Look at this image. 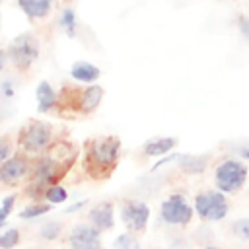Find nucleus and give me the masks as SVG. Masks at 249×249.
<instances>
[{"instance_id": "nucleus-12", "label": "nucleus", "mask_w": 249, "mask_h": 249, "mask_svg": "<svg viewBox=\"0 0 249 249\" xmlns=\"http://www.w3.org/2000/svg\"><path fill=\"white\" fill-rule=\"evenodd\" d=\"M101 99H103V88L97 84H89L80 91V101H78L80 113H93L99 107Z\"/></svg>"}, {"instance_id": "nucleus-32", "label": "nucleus", "mask_w": 249, "mask_h": 249, "mask_svg": "<svg viewBox=\"0 0 249 249\" xmlns=\"http://www.w3.org/2000/svg\"><path fill=\"white\" fill-rule=\"evenodd\" d=\"M2 4H4V0H0V6H2Z\"/></svg>"}, {"instance_id": "nucleus-22", "label": "nucleus", "mask_w": 249, "mask_h": 249, "mask_svg": "<svg viewBox=\"0 0 249 249\" xmlns=\"http://www.w3.org/2000/svg\"><path fill=\"white\" fill-rule=\"evenodd\" d=\"M49 210H51V204H47V200L45 202H31L19 212V218L21 220H33V218H39V216L47 214Z\"/></svg>"}, {"instance_id": "nucleus-31", "label": "nucleus", "mask_w": 249, "mask_h": 249, "mask_svg": "<svg viewBox=\"0 0 249 249\" xmlns=\"http://www.w3.org/2000/svg\"><path fill=\"white\" fill-rule=\"evenodd\" d=\"M0 29H2V16H0Z\"/></svg>"}, {"instance_id": "nucleus-17", "label": "nucleus", "mask_w": 249, "mask_h": 249, "mask_svg": "<svg viewBox=\"0 0 249 249\" xmlns=\"http://www.w3.org/2000/svg\"><path fill=\"white\" fill-rule=\"evenodd\" d=\"M45 154H49L51 158H54L56 161H60V163H64L66 167L72 163V160H74V148L68 144V142H54V144H51L49 148H47V152Z\"/></svg>"}, {"instance_id": "nucleus-14", "label": "nucleus", "mask_w": 249, "mask_h": 249, "mask_svg": "<svg viewBox=\"0 0 249 249\" xmlns=\"http://www.w3.org/2000/svg\"><path fill=\"white\" fill-rule=\"evenodd\" d=\"M18 6L29 19H43L51 14L53 0H18Z\"/></svg>"}, {"instance_id": "nucleus-27", "label": "nucleus", "mask_w": 249, "mask_h": 249, "mask_svg": "<svg viewBox=\"0 0 249 249\" xmlns=\"http://www.w3.org/2000/svg\"><path fill=\"white\" fill-rule=\"evenodd\" d=\"M12 150H14V142L10 136H2L0 138V165L12 156Z\"/></svg>"}, {"instance_id": "nucleus-30", "label": "nucleus", "mask_w": 249, "mask_h": 249, "mask_svg": "<svg viewBox=\"0 0 249 249\" xmlns=\"http://www.w3.org/2000/svg\"><path fill=\"white\" fill-rule=\"evenodd\" d=\"M8 62H10V60H8V53H6V49H0V72L6 68Z\"/></svg>"}, {"instance_id": "nucleus-4", "label": "nucleus", "mask_w": 249, "mask_h": 249, "mask_svg": "<svg viewBox=\"0 0 249 249\" xmlns=\"http://www.w3.org/2000/svg\"><path fill=\"white\" fill-rule=\"evenodd\" d=\"M247 181V165L241 160H224L214 169L216 189L222 193H237Z\"/></svg>"}, {"instance_id": "nucleus-33", "label": "nucleus", "mask_w": 249, "mask_h": 249, "mask_svg": "<svg viewBox=\"0 0 249 249\" xmlns=\"http://www.w3.org/2000/svg\"><path fill=\"white\" fill-rule=\"evenodd\" d=\"M152 249H160V247H152Z\"/></svg>"}, {"instance_id": "nucleus-23", "label": "nucleus", "mask_w": 249, "mask_h": 249, "mask_svg": "<svg viewBox=\"0 0 249 249\" xmlns=\"http://www.w3.org/2000/svg\"><path fill=\"white\" fill-rule=\"evenodd\" d=\"M230 233L237 241H249V218H237L230 226Z\"/></svg>"}, {"instance_id": "nucleus-2", "label": "nucleus", "mask_w": 249, "mask_h": 249, "mask_svg": "<svg viewBox=\"0 0 249 249\" xmlns=\"http://www.w3.org/2000/svg\"><path fill=\"white\" fill-rule=\"evenodd\" d=\"M6 53H8V60L14 68L18 70H27L33 66V62L39 58V53H41V41L35 33L31 31H25V33H19L16 35L8 47H6Z\"/></svg>"}, {"instance_id": "nucleus-10", "label": "nucleus", "mask_w": 249, "mask_h": 249, "mask_svg": "<svg viewBox=\"0 0 249 249\" xmlns=\"http://www.w3.org/2000/svg\"><path fill=\"white\" fill-rule=\"evenodd\" d=\"M68 245L72 249H99V247H103L101 231L89 222H80L70 230Z\"/></svg>"}, {"instance_id": "nucleus-19", "label": "nucleus", "mask_w": 249, "mask_h": 249, "mask_svg": "<svg viewBox=\"0 0 249 249\" xmlns=\"http://www.w3.org/2000/svg\"><path fill=\"white\" fill-rule=\"evenodd\" d=\"M177 163L187 173H202L204 167H206V160L200 158V156H181L177 160Z\"/></svg>"}, {"instance_id": "nucleus-11", "label": "nucleus", "mask_w": 249, "mask_h": 249, "mask_svg": "<svg viewBox=\"0 0 249 249\" xmlns=\"http://www.w3.org/2000/svg\"><path fill=\"white\" fill-rule=\"evenodd\" d=\"M88 222L93 224L99 231H107L115 226V208L113 202H99L88 212Z\"/></svg>"}, {"instance_id": "nucleus-1", "label": "nucleus", "mask_w": 249, "mask_h": 249, "mask_svg": "<svg viewBox=\"0 0 249 249\" xmlns=\"http://www.w3.org/2000/svg\"><path fill=\"white\" fill-rule=\"evenodd\" d=\"M119 150H121V144H119V138L115 136L93 138L88 144V156H86V167L89 175H95V177L109 175L119 160Z\"/></svg>"}, {"instance_id": "nucleus-6", "label": "nucleus", "mask_w": 249, "mask_h": 249, "mask_svg": "<svg viewBox=\"0 0 249 249\" xmlns=\"http://www.w3.org/2000/svg\"><path fill=\"white\" fill-rule=\"evenodd\" d=\"M66 169L68 167L64 163H60L54 158H51L49 154H45L31 167V173H29L31 175V187L33 189H41L45 193V189L54 185L66 173Z\"/></svg>"}, {"instance_id": "nucleus-15", "label": "nucleus", "mask_w": 249, "mask_h": 249, "mask_svg": "<svg viewBox=\"0 0 249 249\" xmlns=\"http://www.w3.org/2000/svg\"><path fill=\"white\" fill-rule=\"evenodd\" d=\"M35 95H37V107H39L41 113H47V111L54 109L56 103H58V95H56L54 88L47 80L39 82V86L35 89Z\"/></svg>"}, {"instance_id": "nucleus-13", "label": "nucleus", "mask_w": 249, "mask_h": 249, "mask_svg": "<svg viewBox=\"0 0 249 249\" xmlns=\"http://www.w3.org/2000/svg\"><path fill=\"white\" fill-rule=\"evenodd\" d=\"M70 76L76 80V82H82V84H95L101 76V70L91 64V62H86V60H78L72 64L70 68Z\"/></svg>"}, {"instance_id": "nucleus-25", "label": "nucleus", "mask_w": 249, "mask_h": 249, "mask_svg": "<svg viewBox=\"0 0 249 249\" xmlns=\"http://www.w3.org/2000/svg\"><path fill=\"white\" fill-rule=\"evenodd\" d=\"M193 241H195L196 245L206 247V245H210V243L214 241V231H212L208 226H198V228L195 230V233H193Z\"/></svg>"}, {"instance_id": "nucleus-34", "label": "nucleus", "mask_w": 249, "mask_h": 249, "mask_svg": "<svg viewBox=\"0 0 249 249\" xmlns=\"http://www.w3.org/2000/svg\"><path fill=\"white\" fill-rule=\"evenodd\" d=\"M99 249H105V247H99Z\"/></svg>"}, {"instance_id": "nucleus-24", "label": "nucleus", "mask_w": 249, "mask_h": 249, "mask_svg": "<svg viewBox=\"0 0 249 249\" xmlns=\"http://www.w3.org/2000/svg\"><path fill=\"white\" fill-rule=\"evenodd\" d=\"M19 230L16 228H10L6 231L0 233V249H14L18 243H19Z\"/></svg>"}, {"instance_id": "nucleus-21", "label": "nucleus", "mask_w": 249, "mask_h": 249, "mask_svg": "<svg viewBox=\"0 0 249 249\" xmlns=\"http://www.w3.org/2000/svg\"><path fill=\"white\" fill-rule=\"evenodd\" d=\"M43 198H45L49 204H62V202L68 198V191H66L62 185L54 183V185H51V187L45 189Z\"/></svg>"}, {"instance_id": "nucleus-28", "label": "nucleus", "mask_w": 249, "mask_h": 249, "mask_svg": "<svg viewBox=\"0 0 249 249\" xmlns=\"http://www.w3.org/2000/svg\"><path fill=\"white\" fill-rule=\"evenodd\" d=\"M169 249H191V241L183 235H177L169 241Z\"/></svg>"}, {"instance_id": "nucleus-26", "label": "nucleus", "mask_w": 249, "mask_h": 249, "mask_svg": "<svg viewBox=\"0 0 249 249\" xmlns=\"http://www.w3.org/2000/svg\"><path fill=\"white\" fill-rule=\"evenodd\" d=\"M60 25H62V29H64L70 37L74 35V29H76V16H74V10H72V8L62 10V14H60Z\"/></svg>"}, {"instance_id": "nucleus-7", "label": "nucleus", "mask_w": 249, "mask_h": 249, "mask_svg": "<svg viewBox=\"0 0 249 249\" xmlns=\"http://www.w3.org/2000/svg\"><path fill=\"white\" fill-rule=\"evenodd\" d=\"M160 216L169 226H187L193 220V206L181 195H171L160 206Z\"/></svg>"}, {"instance_id": "nucleus-20", "label": "nucleus", "mask_w": 249, "mask_h": 249, "mask_svg": "<svg viewBox=\"0 0 249 249\" xmlns=\"http://www.w3.org/2000/svg\"><path fill=\"white\" fill-rule=\"evenodd\" d=\"M113 249H142V247H140V239H138L136 231L128 230V231H124V233L115 237Z\"/></svg>"}, {"instance_id": "nucleus-29", "label": "nucleus", "mask_w": 249, "mask_h": 249, "mask_svg": "<svg viewBox=\"0 0 249 249\" xmlns=\"http://www.w3.org/2000/svg\"><path fill=\"white\" fill-rule=\"evenodd\" d=\"M231 152H233L235 156H239L241 160L249 161V144H237V146L231 148Z\"/></svg>"}, {"instance_id": "nucleus-9", "label": "nucleus", "mask_w": 249, "mask_h": 249, "mask_svg": "<svg viewBox=\"0 0 249 249\" xmlns=\"http://www.w3.org/2000/svg\"><path fill=\"white\" fill-rule=\"evenodd\" d=\"M31 173V163L27 154H12L2 165H0V183L2 185H18L21 179H25Z\"/></svg>"}, {"instance_id": "nucleus-18", "label": "nucleus", "mask_w": 249, "mask_h": 249, "mask_svg": "<svg viewBox=\"0 0 249 249\" xmlns=\"http://www.w3.org/2000/svg\"><path fill=\"white\" fill-rule=\"evenodd\" d=\"M62 230H64L62 222H58V220H47V222L41 224V228H39V239H43V241H47V243L56 241V239L62 235Z\"/></svg>"}, {"instance_id": "nucleus-16", "label": "nucleus", "mask_w": 249, "mask_h": 249, "mask_svg": "<svg viewBox=\"0 0 249 249\" xmlns=\"http://www.w3.org/2000/svg\"><path fill=\"white\" fill-rule=\"evenodd\" d=\"M177 144V138L173 136H160V138H150L144 146H142V152L150 158H158V156H163L167 154L173 146Z\"/></svg>"}, {"instance_id": "nucleus-5", "label": "nucleus", "mask_w": 249, "mask_h": 249, "mask_svg": "<svg viewBox=\"0 0 249 249\" xmlns=\"http://www.w3.org/2000/svg\"><path fill=\"white\" fill-rule=\"evenodd\" d=\"M230 206L226 195L220 189L202 191L195 196V212L206 222H218L228 214Z\"/></svg>"}, {"instance_id": "nucleus-3", "label": "nucleus", "mask_w": 249, "mask_h": 249, "mask_svg": "<svg viewBox=\"0 0 249 249\" xmlns=\"http://www.w3.org/2000/svg\"><path fill=\"white\" fill-rule=\"evenodd\" d=\"M19 144L27 156L43 154L53 144V126L45 121H31L19 132Z\"/></svg>"}, {"instance_id": "nucleus-8", "label": "nucleus", "mask_w": 249, "mask_h": 249, "mask_svg": "<svg viewBox=\"0 0 249 249\" xmlns=\"http://www.w3.org/2000/svg\"><path fill=\"white\" fill-rule=\"evenodd\" d=\"M121 220L130 231H144L150 220V208L142 200H124L121 204Z\"/></svg>"}]
</instances>
